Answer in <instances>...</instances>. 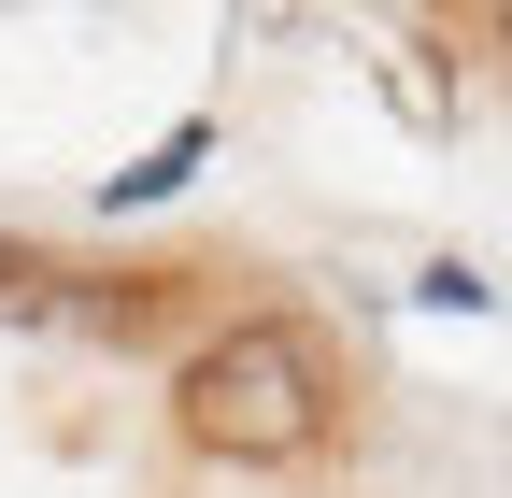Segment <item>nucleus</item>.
Here are the masks:
<instances>
[{"label":"nucleus","instance_id":"obj_3","mask_svg":"<svg viewBox=\"0 0 512 498\" xmlns=\"http://www.w3.org/2000/svg\"><path fill=\"white\" fill-rule=\"evenodd\" d=\"M498 43H512V15H498Z\"/></svg>","mask_w":512,"mask_h":498},{"label":"nucleus","instance_id":"obj_2","mask_svg":"<svg viewBox=\"0 0 512 498\" xmlns=\"http://www.w3.org/2000/svg\"><path fill=\"white\" fill-rule=\"evenodd\" d=\"M43 299H57V257L43 242H0V314H43Z\"/></svg>","mask_w":512,"mask_h":498},{"label":"nucleus","instance_id":"obj_1","mask_svg":"<svg viewBox=\"0 0 512 498\" xmlns=\"http://www.w3.org/2000/svg\"><path fill=\"white\" fill-rule=\"evenodd\" d=\"M171 427L200 456H228V470H313L342 442V370H328V342L299 314H228V328L185 342Z\"/></svg>","mask_w":512,"mask_h":498}]
</instances>
